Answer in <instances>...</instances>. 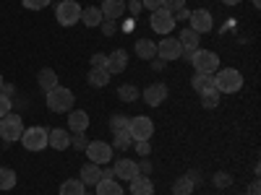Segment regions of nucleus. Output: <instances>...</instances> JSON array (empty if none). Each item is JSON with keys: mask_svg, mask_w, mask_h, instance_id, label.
I'll use <instances>...</instances> for the list:
<instances>
[{"mask_svg": "<svg viewBox=\"0 0 261 195\" xmlns=\"http://www.w3.org/2000/svg\"><path fill=\"white\" fill-rule=\"evenodd\" d=\"M214 89L220 94H235L243 89V76L238 68H222L214 73Z\"/></svg>", "mask_w": 261, "mask_h": 195, "instance_id": "f257e3e1", "label": "nucleus"}, {"mask_svg": "<svg viewBox=\"0 0 261 195\" xmlns=\"http://www.w3.org/2000/svg\"><path fill=\"white\" fill-rule=\"evenodd\" d=\"M45 99H47V110L50 112H71L73 110V91L65 89V86H55V89L45 91Z\"/></svg>", "mask_w": 261, "mask_h": 195, "instance_id": "f03ea898", "label": "nucleus"}, {"mask_svg": "<svg viewBox=\"0 0 261 195\" xmlns=\"http://www.w3.org/2000/svg\"><path fill=\"white\" fill-rule=\"evenodd\" d=\"M55 18H58L60 26H73L81 21V6L76 0H60L55 6Z\"/></svg>", "mask_w": 261, "mask_h": 195, "instance_id": "7ed1b4c3", "label": "nucleus"}, {"mask_svg": "<svg viewBox=\"0 0 261 195\" xmlns=\"http://www.w3.org/2000/svg\"><path fill=\"white\" fill-rule=\"evenodd\" d=\"M21 133H24V120L18 115L8 112L6 117H0V138L6 143H13V141H21Z\"/></svg>", "mask_w": 261, "mask_h": 195, "instance_id": "20e7f679", "label": "nucleus"}, {"mask_svg": "<svg viewBox=\"0 0 261 195\" xmlns=\"http://www.w3.org/2000/svg\"><path fill=\"white\" fill-rule=\"evenodd\" d=\"M191 62H193L196 73H217L220 71V57H217V52H212V50L199 47L191 55Z\"/></svg>", "mask_w": 261, "mask_h": 195, "instance_id": "39448f33", "label": "nucleus"}, {"mask_svg": "<svg viewBox=\"0 0 261 195\" xmlns=\"http://www.w3.org/2000/svg\"><path fill=\"white\" fill-rule=\"evenodd\" d=\"M47 133L50 130L47 127H24V133H21V143H24L27 151H42V148H47Z\"/></svg>", "mask_w": 261, "mask_h": 195, "instance_id": "423d86ee", "label": "nucleus"}, {"mask_svg": "<svg viewBox=\"0 0 261 195\" xmlns=\"http://www.w3.org/2000/svg\"><path fill=\"white\" fill-rule=\"evenodd\" d=\"M128 133L134 136V141H149L151 136H154V122H151V117H130L128 122Z\"/></svg>", "mask_w": 261, "mask_h": 195, "instance_id": "0eeeda50", "label": "nucleus"}, {"mask_svg": "<svg viewBox=\"0 0 261 195\" xmlns=\"http://www.w3.org/2000/svg\"><path fill=\"white\" fill-rule=\"evenodd\" d=\"M149 24H151V29H154L157 34H170L172 29H175V16H172L170 11H165V8H157V11H151V18H149Z\"/></svg>", "mask_w": 261, "mask_h": 195, "instance_id": "6e6552de", "label": "nucleus"}, {"mask_svg": "<svg viewBox=\"0 0 261 195\" xmlns=\"http://www.w3.org/2000/svg\"><path fill=\"white\" fill-rule=\"evenodd\" d=\"M86 156H89V161L105 167L107 161H113V146L105 143V141H89V146H86Z\"/></svg>", "mask_w": 261, "mask_h": 195, "instance_id": "1a4fd4ad", "label": "nucleus"}, {"mask_svg": "<svg viewBox=\"0 0 261 195\" xmlns=\"http://www.w3.org/2000/svg\"><path fill=\"white\" fill-rule=\"evenodd\" d=\"M157 55L167 62V60H180L183 55V45L178 42V37H165L160 45H157Z\"/></svg>", "mask_w": 261, "mask_h": 195, "instance_id": "9d476101", "label": "nucleus"}, {"mask_svg": "<svg viewBox=\"0 0 261 195\" xmlns=\"http://www.w3.org/2000/svg\"><path fill=\"white\" fill-rule=\"evenodd\" d=\"M191 29L193 31H199V34H206V31H212V26H214V18H212V13L209 11H204V8H199V11H191Z\"/></svg>", "mask_w": 261, "mask_h": 195, "instance_id": "9b49d317", "label": "nucleus"}, {"mask_svg": "<svg viewBox=\"0 0 261 195\" xmlns=\"http://www.w3.org/2000/svg\"><path fill=\"white\" fill-rule=\"evenodd\" d=\"M113 172H115L118 180H125V182H130L136 175H141V172H139V161H134V159H120V161H115Z\"/></svg>", "mask_w": 261, "mask_h": 195, "instance_id": "f8f14e48", "label": "nucleus"}, {"mask_svg": "<svg viewBox=\"0 0 261 195\" xmlns=\"http://www.w3.org/2000/svg\"><path fill=\"white\" fill-rule=\"evenodd\" d=\"M125 65H128V55H125V50H115V52L107 55V60H105V71L110 73V76H118V73L125 71Z\"/></svg>", "mask_w": 261, "mask_h": 195, "instance_id": "ddd939ff", "label": "nucleus"}, {"mask_svg": "<svg viewBox=\"0 0 261 195\" xmlns=\"http://www.w3.org/2000/svg\"><path fill=\"white\" fill-rule=\"evenodd\" d=\"M165 99H167V86L165 83H151L144 89V102L149 107H160Z\"/></svg>", "mask_w": 261, "mask_h": 195, "instance_id": "4468645a", "label": "nucleus"}, {"mask_svg": "<svg viewBox=\"0 0 261 195\" xmlns=\"http://www.w3.org/2000/svg\"><path fill=\"white\" fill-rule=\"evenodd\" d=\"M99 11H102V18L118 21L125 13V0H102V8Z\"/></svg>", "mask_w": 261, "mask_h": 195, "instance_id": "2eb2a0df", "label": "nucleus"}, {"mask_svg": "<svg viewBox=\"0 0 261 195\" xmlns=\"http://www.w3.org/2000/svg\"><path fill=\"white\" fill-rule=\"evenodd\" d=\"M47 146L55 148V151H65L71 146V136H68V130H63V127H55L47 133Z\"/></svg>", "mask_w": 261, "mask_h": 195, "instance_id": "dca6fc26", "label": "nucleus"}, {"mask_svg": "<svg viewBox=\"0 0 261 195\" xmlns=\"http://www.w3.org/2000/svg\"><path fill=\"white\" fill-rule=\"evenodd\" d=\"M99 180H102V167L94 164V161H86L81 167V182L84 185H97Z\"/></svg>", "mask_w": 261, "mask_h": 195, "instance_id": "f3484780", "label": "nucleus"}, {"mask_svg": "<svg viewBox=\"0 0 261 195\" xmlns=\"http://www.w3.org/2000/svg\"><path fill=\"white\" fill-rule=\"evenodd\" d=\"M94 195H123L120 182H115V177H102L94 185Z\"/></svg>", "mask_w": 261, "mask_h": 195, "instance_id": "a211bd4d", "label": "nucleus"}, {"mask_svg": "<svg viewBox=\"0 0 261 195\" xmlns=\"http://www.w3.org/2000/svg\"><path fill=\"white\" fill-rule=\"evenodd\" d=\"M68 127L73 130V133H86V127H89V115H86L84 110H71Z\"/></svg>", "mask_w": 261, "mask_h": 195, "instance_id": "6ab92c4d", "label": "nucleus"}, {"mask_svg": "<svg viewBox=\"0 0 261 195\" xmlns=\"http://www.w3.org/2000/svg\"><path fill=\"white\" fill-rule=\"evenodd\" d=\"M191 86L199 94H204V91H217L214 89V73H196L193 78H191Z\"/></svg>", "mask_w": 261, "mask_h": 195, "instance_id": "aec40b11", "label": "nucleus"}, {"mask_svg": "<svg viewBox=\"0 0 261 195\" xmlns=\"http://www.w3.org/2000/svg\"><path fill=\"white\" fill-rule=\"evenodd\" d=\"M178 42L183 45L186 52H196V50H199V42H201V34L193 31V29H183L180 37H178Z\"/></svg>", "mask_w": 261, "mask_h": 195, "instance_id": "412c9836", "label": "nucleus"}, {"mask_svg": "<svg viewBox=\"0 0 261 195\" xmlns=\"http://www.w3.org/2000/svg\"><path fill=\"white\" fill-rule=\"evenodd\" d=\"M130 192L134 195H154V185H151V180L146 175H136L130 180Z\"/></svg>", "mask_w": 261, "mask_h": 195, "instance_id": "4be33fe9", "label": "nucleus"}, {"mask_svg": "<svg viewBox=\"0 0 261 195\" xmlns=\"http://www.w3.org/2000/svg\"><path fill=\"white\" fill-rule=\"evenodd\" d=\"M136 55H139L141 60H154V57H157V42L139 39V42H136Z\"/></svg>", "mask_w": 261, "mask_h": 195, "instance_id": "5701e85b", "label": "nucleus"}, {"mask_svg": "<svg viewBox=\"0 0 261 195\" xmlns=\"http://www.w3.org/2000/svg\"><path fill=\"white\" fill-rule=\"evenodd\" d=\"M110 73H107L105 68H92L89 76H86V81H89V86H94V89H105L107 83H110Z\"/></svg>", "mask_w": 261, "mask_h": 195, "instance_id": "b1692460", "label": "nucleus"}, {"mask_svg": "<svg viewBox=\"0 0 261 195\" xmlns=\"http://www.w3.org/2000/svg\"><path fill=\"white\" fill-rule=\"evenodd\" d=\"M81 21L89 29H94V26H99L102 24V11L97 8V6H89V8H81Z\"/></svg>", "mask_w": 261, "mask_h": 195, "instance_id": "393cba45", "label": "nucleus"}, {"mask_svg": "<svg viewBox=\"0 0 261 195\" xmlns=\"http://www.w3.org/2000/svg\"><path fill=\"white\" fill-rule=\"evenodd\" d=\"M37 83H39L45 91H50V89H55V86H58V73H55L53 68H42L39 76H37Z\"/></svg>", "mask_w": 261, "mask_h": 195, "instance_id": "a878e982", "label": "nucleus"}, {"mask_svg": "<svg viewBox=\"0 0 261 195\" xmlns=\"http://www.w3.org/2000/svg\"><path fill=\"white\" fill-rule=\"evenodd\" d=\"M86 192V185L81 180H65L58 190V195H84Z\"/></svg>", "mask_w": 261, "mask_h": 195, "instance_id": "bb28decb", "label": "nucleus"}, {"mask_svg": "<svg viewBox=\"0 0 261 195\" xmlns=\"http://www.w3.org/2000/svg\"><path fill=\"white\" fill-rule=\"evenodd\" d=\"M193 180L188 177V175H183V177H178L175 182H172V195H191L193 192Z\"/></svg>", "mask_w": 261, "mask_h": 195, "instance_id": "cd10ccee", "label": "nucleus"}, {"mask_svg": "<svg viewBox=\"0 0 261 195\" xmlns=\"http://www.w3.org/2000/svg\"><path fill=\"white\" fill-rule=\"evenodd\" d=\"M16 172L11 167H0V190H13L16 187Z\"/></svg>", "mask_w": 261, "mask_h": 195, "instance_id": "c85d7f7f", "label": "nucleus"}, {"mask_svg": "<svg viewBox=\"0 0 261 195\" xmlns=\"http://www.w3.org/2000/svg\"><path fill=\"white\" fill-rule=\"evenodd\" d=\"M118 99H120V102H128V104L136 102V99H139V89H136L134 83H123L120 89H118Z\"/></svg>", "mask_w": 261, "mask_h": 195, "instance_id": "c756f323", "label": "nucleus"}, {"mask_svg": "<svg viewBox=\"0 0 261 195\" xmlns=\"http://www.w3.org/2000/svg\"><path fill=\"white\" fill-rule=\"evenodd\" d=\"M130 143H134V136H130L128 130H123V133H115V138H113V146L120 148V151H125Z\"/></svg>", "mask_w": 261, "mask_h": 195, "instance_id": "7c9ffc66", "label": "nucleus"}, {"mask_svg": "<svg viewBox=\"0 0 261 195\" xmlns=\"http://www.w3.org/2000/svg\"><path fill=\"white\" fill-rule=\"evenodd\" d=\"M128 122H130V117H125V115H113V117H110L113 133H123V130H128Z\"/></svg>", "mask_w": 261, "mask_h": 195, "instance_id": "2f4dec72", "label": "nucleus"}, {"mask_svg": "<svg viewBox=\"0 0 261 195\" xmlns=\"http://www.w3.org/2000/svg\"><path fill=\"white\" fill-rule=\"evenodd\" d=\"M199 96H201V104L206 107V110H214V107L220 104V91H204Z\"/></svg>", "mask_w": 261, "mask_h": 195, "instance_id": "473e14b6", "label": "nucleus"}, {"mask_svg": "<svg viewBox=\"0 0 261 195\" xmlns=\"http://www.w3.org/2000/svg\"><path fill=\"white\" fill-rule=\"evenodd\" d=\"M71 146H73L76 151H86V146H89V138H86L84 133H76V136L71 138Z\"/></svg>", "mask_w": 261, "mask_h": 195, "instance_id": "72a5a7b5", "label": "nucleus"}, {"mask_svg": "<svg viewBox=\"0 0 261 195\" xmlns=\"http://www.w3.org/2000/svg\"><path fill=\"white\" fill-rule=\"evenodd\" d=\"M21 3H24L29 11H42V8H47L53 0H21Z\"/></svg>", "mask_w": 261, "mask_h": 195, "instance_id": "f704fd0d", "label": "nucleus"}, {"mask_svg": "<svg viewBox=\"0 0 261 195\" xmlns=\"http://www.w3.org/2000/svg\"><path fill=\"white\" fill-rule=\"evenodd\" d=\"M162 8L170 11V13H175V11L186 8V0H162Z\"/></svg>", "mask_w": 261, "mask_h": 195, "instance_id": "c9c22d12", "label": "nucleus"}, {"mask_svg": "<svg viewBox=\"0 0 261 195\" xmlns=\"http://www.w3.org/2000/svg\"><path fill=\"white\" fill-rule=\"evenodd\" d=\"M99 26H102V34H105V37H113L115 29H118V24H115V21H110V18H102Z\"/></svg>", "mask_w": 261, "mask_h": 195, "instance_id": "e433bc0d", "label": "nucleus"}, {"mask_svg": "<svg viewBox=\"0 0 261 195\" xmlns=\"http://www.w3.org/2000/svg\"><path fill=\"white\" fill-rule=\"evenodd\" d=\"M11 104H13L11 96H6L3 91H0V117H6V115L11 112Z\"/></svg>", "mask_w": 261, "mask_h": 195, "instance_id": "4c0bfd02", "label": "nucleus"}, {"mask_svg": "<svg viewBox=\"0 0 261 195\" xmlns=\"http://www.w3.org/2000/svg\"><path fill=\"white\" fill-rule=\"evenodd\" d=\"M214 185H217V187H230V185H232V177L227 175V172H225V175L220 172V175H214Z\"/></svg>", "mask_w": 261, "mask_h": 195, "instance_id": "58836bf2", "label": "nucleus"}, {"mask_svg": "<svg viewBox=\"0 0 261 195\" xmlns=\"http://www.w3.org/2000/svg\"><path fill=\"white\" fill-rule=\"evenodd\" d=\"M105 60H107V55H102V52H97V55H92V68H105Z\"/></svg>", "mask_w": 261, "mask_h": 195, "instance_id": "ea45409f", "label": "nucleus"}, {"mask_svg": "<svg viewBox=\"0 0 261 195\" xmlns=\"http://www.w3.org/2000/svg\"><path fill=\"white\" fill-rule=\"evenodd\" d=\"M136 151H139V154H141V156H146V154H149V151H151V146H149V141H136Z\"/></svg>", "mask_w": 261, "mask_h": 195, "instance_id": "a19ab883", "label": "nucleus"}, {"mask_svg": "<svg viewBox=\"0 0 261 195\" xmlns=\"http://www.w3.org/2000/svg\"><path fill=\"white\" fill-rule=\"evenodd\" d=\"M141 6L149 11H157V8H162V0H141Z\"/></svg>", "mask_w": 261, "mask_h": 195, "instance_id": "79ce46f5", "label": "nucleus"}, {"mask_svg": "<svg viewBox=\"0 0 261 195\" xmlns=\"http://www.w3.org/2000/svg\"><path fill=\"white\" fill-rule=\"evenodd\" d=\"M172 16H175V21H188L191 18V11L188 8H180V11H175Z\"/></svg>", "mask_w": 261, "mask_h": 195, "instance_id": "37998d69", "label": "nucleus"}, {"mask_svg": "<svg viewBox=\"0 0 261 195\" xmlns=\"http://www.w3.org/2000/svg\"><path fill=\"white\" fill-rule=\"evenodd\" d=\"M248 195H261V185H258V180H256V182H251V187H248Z\"/></svg>", "mask_w": 261, "mask_h": 195, "instance_id": "c03bdc74", "label": "nucleus"}, {"mask_svg": "<svg viewBox=\"0 0 261 195\" xmlns=\"http://www.w3.org/2000/svg\"><path fill=\"white\" fill-rule=\"evenodd\" d=\"M128 11H130V13H139V11H141V3H139V0H134V3H128Z\"/></svg>", "mask_w": 261, "mask_h": 195, "instance_id": "a18cd8bd", "label": "nucleus"}, {"mask_svg": "<svg viewBox=\"0 0 261 195\" xmlns=\"http://www.w3.org/2000/svg\"><path fill=\"white\" fill-rule=\"evenodd\" d=\"M139 172H144V175H149V172H151V164H149V161H141Z\"/></svg>", "mask_w": 261, "mask_h": 195, "instance_id": "49530a36", "label": "nucleus"}, {"mask_svg": "<svg viewBox=\"0 0 261 195\" xmlns=\"http://www.w3.org/2000/svg\"><path fill=\"white\" fill-rule=\"evenodd\" d=\"M222 3H225V6H238L241 0H222Z\"/></svg>", "mask_w": 261, "mask_h": 195, "instance_id": "de8ad7c7", "label": "nucleus"}, {"mask_svg": "<svg viewBox=\"0 0 261 195\" xmlns=\"http://www.w3.org/2000/svg\"><path fill=\"white\" fill-rule=\"evenodd\" d=\"M253 6H256V8H258V6H261V0H253Z\"/></svg>", "mask_w": 261, "mask_h": 195, "instance_id": "09e8293b", "label": "nucleus"}, {"mask_svg": "<svg viewBox=\"0 0 261 195\" xmlns=\"http://www.w3.org/2000/svg\"><path fill=\"white\" fill-rule=\"evenodd\" d=\"M3 83H6V81H3V76H0V89H3Z\"/></svg>", "mask_w": 261, "mask_h": 195, "instance_id": "8fccbe9b", "label": "nucleus"}]
</instances>
